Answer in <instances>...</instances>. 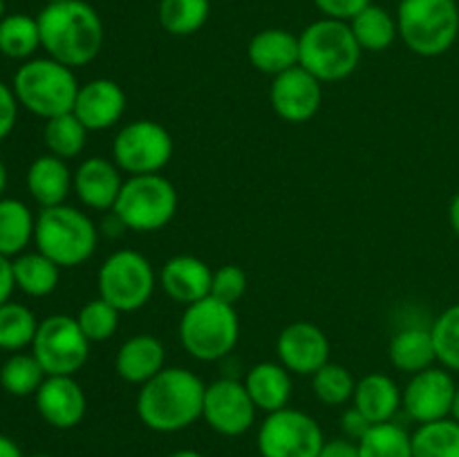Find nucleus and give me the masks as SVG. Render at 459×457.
I'll use <instances>...</instances> for the list:
<instances>
[{
	"mask_svg": "<svg viewBox=\"0 0 459 457\" xmlns=\"http://www.w3.org/2000/svg\"><path fill=\"white\" fill-rule=\"evenodd\" d=\"M350 27H352L359 47L366 49V52H385L399 36L397 16H393L388 9L375 3L359 12L350 21Z\"/></svg>",
	"mask_w": 459,
	"mask_h": 457,
	"instance_id": "nucleus-28",
	"label": "nucleus"
},
{
	"mask_svg": "<svg viewBox=\"0 0 459 457\" xmlns=\"http://www.w3.org/2000/svg\"><path fill=\"white\" fill-rule=\"evenodd\" d=\"M31 354L39 358L48 376H74L88 363L90 341L76 318L54 314L39 323Z\"/></svg>",
	"mask_w": 459,
	"mask_h": 457,
	"instance_id": "nucleus-11",
	"label": "nucleus"
},
{
	"mask_svg": "<svg viewBox=\"0 0 459 457\" xmlns=\"http://www.w3.org/2000/svg\"><path fill=\"white\" fill-rule=\"evenodd\" d=\"M255 403L251 401L245 384L236 379H218L206 385L202 419L211 430L224 437H240L254 426Z\"/></svg>",
	"mask_w": 459,
	"mask_h": 457,
	"instance_id": "nucleus-13",
	"label": "nucleus"
},
{
	"mask_svg": "<svg viewBox=\"0 0 459 457\" xmlns=\"http://www.w3.org/2000/svg\"><path fill=\"white\" fill-rule=\"evenodd\" d=\"M451 417L455 421H459V385L455 390V397H453V408H451Z\"/></svg>",
	"mask_w": 459,
	"mask_h": 457,
	"instance_id": "nucleus-49",
	"label": "nucleus"
},
{
	"mask_svg": "<svg viewBox=\"0 0 459 457\" xmlns=\"http://www.w3.org/2000/svg\"><path fill=\"white\" fill-rule=\"evenodd\" d=\"M178 204V191L164 175H130L121 186L112 215L130 231L155 233L170 224Z\"/></svg>",
	"mask_w": 459,
	"mask_h": 457,
	"instance_id": "nucleus-8",
	"label": "nucleus"
},
{
	"mask_svg": "<svg viewBox=\"0 0 459 457\" xmlns=\"http://www.w3.org/2000/svg\"><path fill=\"white\" fill-rule=\"evenodd\" d=\"M119 309L112 307L108 300L94 298L79 309L76 323H79L81 332L90 343H103V341L112 339L119 330Z\"/></svg>",
	"mask_w": 459,
	"mask_h": 457,
	"instance_id": "nucleus-38",
	"label": "nucleus"
},
{
	"mask_svg": "<svg viewBox=\"0 0 459 457\" xmlns=\"http://www.w3.org/2000/svg\"><path fill=\"white\" fill-rule=\"evenodd\" d=\"M278 363L300 376H314L325 363H330V341L325 332L307 321L290 323L278 334Z\"/></svg>",
	"mask_w": 459,
	"mask_h": 457,
	"instance_id": "nucleus-16",
	"label": "nucleus"
},
{
	"mask_svg": "<svg viewBox=\"0 0 459 457\" xmlns=\"http://www.w3.org/2000/svg\"><path fill=\"white\" fill-rule=\"evenodd\" d=\"M240 339V321L233 305L206 296L188 305L179 318L182 348L195 361L213 363L229 357Z\"/></svg>",
	"mask_w": 459,
	"mask_h": 457,
	"instance_id": "nucleus-4",
	"label": "nucleus"
},
{
	"mask_svg": "<svg viewBox=\"0 0 459 457\" xmlns=\"http://www.w3.org/2000/svg\"><path fill=\"white\" fill-rule=\"evenodd\" d=\"M160 285L170 300L188 307L211 296L213 272L195 255H173L161 267Z\"/></svg>",
	"mask_w": 459,
	"mask_h": 457,
	"instance_id": "nucleus-19",
	"label": "nucleus"
},
{
	"mask_svg": "<svg viewBox=\"0 0 459 457\" xmlns=\"http://www.w3.org/2000/svg\"><path fill=\"white\" fill-rule=\"evenodd\" d=\"M36 220L30 206L13 197H0V255H21L34 240Z\"/></svg>",
	"mask_w": 459,
	"mask_h": 457,
	"instance_id": "nucleus-27",
	"label": "nucleus"
},
{
	"mask_svg": "<svg viewBox=\"0 0 459 457\" xmlns=\"http://www.w3.org/2000/svg\"><path fill=\"white\" fill-rule=\"evenodd\" d=\"M30 457H52V455H30Z\"/></svg>",
	"mask_w": 459,
	"mask_h": 457,
	"instance_id": "nucleus-53",
	"label": "nucleus"
},
{
	"mask_svg": "<svg viewBox=\"0 0 459 457\" xmlns=\"http://www.w3.org/2000/svg\"><path fill=\"white\" fill-rule=\"evenodd\" d=\"M318 457H361L359 455V446L352 439H332L325 442L323 451L318 453Z\"/></svg>",
	"mask_w": 459,
	"mask_h": 457,
	"instance_id": "nucleus-44",
	"label": "nucleus"
},
{
	"mask_svg": "<svg viewBox=\"0 0 459 457\" xmlns=\"http://www.w3.org/2000/svg\"><path fill=\"white\" fill-rule=\"evenodd\" d=\"M354 388H357V381H354L352 372L339 363H325L312 376L314 394L318 401L327 403V406H343L354 397Z\"/></svg>",
	"mask_w": 459,
	"mask_h": 457,
	"instance_id": "nucleus-37",
	"label": "nucleus"
},
{
	"mask_svg": "<svg viewBox=\"0 0 459 457\" xmlns=\"http://www.w3.org/2000/svg\"><path fill=\"white\" fill-rule=\"evenodd\" d=\"M173 157V137L152 119L126 124L112 142V161L128 175L161 173Z\"/></svg>",
	"mask_w": 459,
	"mask_h": 457,
	"instance_id": "nucleus-12",
	"label": "nucleus"
},
{
	"mask_svg": "<svg viewBox=\"0 0 459 457\" xmlns=\"http://www.w3.org/2000/svg\"><path fill=\"white\" fill-rule=\"evenodd\" d=\"M273 112L287 124H305L314 119L323 103V83L305 67L296 65L273 76L269 90Z\"/></svg>",
	"mask_w": 459,
	"mask_h": 457,
	"instance_id": "nucleus-15",
	"label": "nucleus"
},
{
	"mask_svg": "<svg viewBox=\"0 0 459 457\" xmlns=\"http://www.w3.org/2000/svg\"><path fill=\"white\" fill-rule=\"evenodd\" d=\"M45 370L34 354H13L0 367V385L13 397L36 394L45 381Z\"/></svg>",
	"mask_w": 459,
	"mask_h": 457,
	"instance_id": "nucleus-36",
	"label": "nucleus"
},
{
	"mask_svg": "<svg viewBox=\"0 0 459 457\" xmlns=\"http://www.w3.org/2000/svg\"><path fill=\"white\" fill-rule=\"evenodd\" d=\"M39 321L34 312L21 303H4L0 305V349H16L27 348L34 343Z\"/></svg>",
	"mask_w": 459,
	"mask_h": 457,
	"instance_id": "nucleus-35",
	"label": "nucleus"
},
{
	"mask_svg": "<svg viewBox=\"0 0 459 457\" xmlns=\"http://www.w3.org/2000/svg\"><path fill=\"white\" fill-rule=\"evenodd\" d=\"M166 457H204V455H202V453H197V451H191V448H184V451H175V453H170V455H166Z\"/></svg>",
	"mask_w": 459,
	"mask_h": 457,
	"instance_id": "nucleus-48",
	"label": "nucleus"
},
{
	"mask_svg": "<svg viewBox=\"0 0 459 457\" xmlns=\"http://www.w3.org/2000/svg\"><path fill=\"white\" fill-rule=\"evenodd\" d=\"M48 3H67V0H48Z\"/></svg>",
	"mask_w": 459,
	"mask_h": 457,
	"instance_id": "nucleus-52",
	"label": "nucleus"
},
{
	"mask_svg": "<svg viewBox=\"0 0 459 457\" xmlns=\"http://www.w3.org/2000/svg\"><path fill=\"white\" fill-rule=\"evenodd\" d=\"M341 426H343V430H345V435H348L350 439H352V442H359V439L363 437V435L368 433V430H370V426H375V424H370V421L366 419V415H363V412H359L357 408H350V410H345L343 412V419H341Z\"/></svg>",
	"mask_w": 459,
	"mask_h": 457,
	"instance_id": "nucleus-43",
	"label": "nucleus"
},
{
	"mask_svg": "<svg viewBox=\"0 0 459 457\" xmlns=\"http://www.w3.org/2000/svg\"><path fill=\"white\" fill-rule=\"evenodd\" d=\"M314 4L325 18L350 22L359 12L372 4V0H314Z\"/></svg>",
	"mask_w": 459,
	"mask_h": 457,
	"instance_id": "nucleus-41",
	"label": "nucleus"
},
{
	"mask_svg": "<svg viewBox=\"0 0 459 457\" xmlns=\"http://www.w3.org/2000/svg\"><path fill=\"white\" fill-rule=\"evenodd\" d=\"M40 47L39 21L27 13H7L0 21V54L25 61Z\"/></svg>",
	"mask_w": 459,
	"mask_h": 457,
	"instance_id": "nucleus-32",
	"label": "nucleus"
},
{
	"mask_svg": "<svg viewBox=\"0 0 459 457\" xmlns=\"http://www.w3.org/2000/svg\"><path fill=\"white\" fill-rule=\"evenodd\" d=\"M34 397L39 415L58 430L79 426L88 410V397L74 376H45Z\"/></svg>",
	"mask_w": 459,
	"mask_h": 457,
	"instance_id": "nucleus-17",
	"label": "nucleus"
},
{
	"mask_svg": "<svg viewBox=\"0 0 459 457\" xmlns=\"http://www.w3.org/2000/svg\"><path fill=\"white\" fill-rule=\"evenodd\" d=\"M245 388L251 401L263 412H276L287 408L291 399V372L282 363H255L245 376Z\"/></svg>",
	"mask_w": 459,
	"mask_h": 457,
	"instance_id": "nucleus-25",
	"label": "nucleus"
},
{
	"mask_svg": "<svg viewBox=\"0 0 459 457\" xmlns=\"http://www.w3.org/2000/svg\"><path fill=\"white\" fill-rule=\"evenodd\" d=\"M397 27L399 39L417 56H442L459 36V7L455 0H402Z\"/></svg>",
	"mask_w": 459,
	"mask_h": 457,
	"instance_id": "nucleus-7",
	"label": "nucleus"
},
{
	"mask_svg": "<svg viewBox=\"0 0 459 457\" xmlns=\"http://www.w3.org/2000/svg\"><path fill=\"white\" fill-rule=\"evenodd\" d=\"M352 401L354 408L363 412L370 424H385V421H393L402 408V390L393 376L384 372H372L357 381Z\"/></svg>",
	"mask_w": 459,
	"mask_h": 457,
	"instance_id": "nucleus-24",
	"label": "nucleus"
},
{
	"mask_svg": "<svg viewBox=\"0 0 459 457\" xmlns=\"http://www.w3.org/2000/svg\"><path fill=\"white\" fill-rule=\"evenodd\" d=\"M4 186H7V168H4V164L0 161V197H3Z\"/></svg>",
	"mask_w": 459,
	"mask_h": 457,
	"instance_id": "nucleus-50",
	"label": "nucleus"
},
{
	"mask_svg": "<svg viewBox=\"0 0 459 457\" xmlns=\"http://www.w3.org/2000/svg\"><path fill=\"white\" fill-rule=\"evenodd\" d=\"M300 67L316 76L321 83L348 79L361 61V52L352 27L345 21L325 18L309 22L299 34Z\"/></svg>",
	"mask_w": 459,
	"mask_h": 457,
	"instance_id": "nucleus-3",
	"label": "nucleus"
},
{
	"mask_svg": "<svg viewBox=\"0 0 459 457\" xmlns=\"http://www.w3.org/2000/svg\"><path fill=\"white\" fill-rule=\"evenodd\" d=\"M388 357L397 370L408 372V375L433 367V363L437 361V352H435L430 327L408 325L399 330L390 341Z\"/></svg>",
	"mask_w": 459,
	"mask_h": 457,
	"instance_id": "nucleus-26",
	"label": "nucleus"
},
{
	"mask_svg": "<svg viewBox=\"0 0 459 457\" xmlns=\"http://www.w3.org/2000/svg\"><path fill=\"white\" fill-rule=\"evenodd\" d=\"M12 267L18 289L27 296H34V298L52 294L58 285V278H61V267L40 251L21 254L13 260Z\"/></svg>",
	"mask_w": 459,
	"mask_h": 457,
	"instance_id": "nucleus-29",
	"label": "nucleus"
},
{
	"mask_svg": "<svg viewBox=\"0 0 459 457\" xmlns=\"http://www.w3.org/2000/svg\"><path fill=\"white\" fill-rule=\"evenodd\" d=\"M34 242L40 254L54 260L58 267H79L97 251L99 231L88 213L74 206L58 204L40 209Z\"/></svg>",
	"mask_w": 459,
	"mask_h": 457,
	"instance_id": "nucleus-6",
	"label": "nucleus"
},
{
	"mask_svg": "<svg viewBox=\"0 0 459 457\" xmlns=\"http://www.w3.org/2000/svg\"><path fill=\"white\" fill-rule=\"evenodd\" d=\"M457 384L446 367H429L411 376L402 390V408L417 424L451 417Z\"/></svg>",
	"mask_w": 459,
	"mask_h": 457,
	"instance_id": "nucleus-14",
	"label": "nucleus"
},
{
	"mask_svg": "<svg viewBox=\"0 0 459 457\" xmlns=\"http://www.w3.org/2000/svg\"><path fill=\"white\" fill-rule=\"evenodd\" d=\"M211 0H160L157 18L164 31L173 36H191L206 25Z\"/></svg>",
	"mask_w": 459,
	"mask_h": 457,
	"instance_id": "nucleus-30",
	"label": "nucleus"
},
{
	"mask_svg": "<svg viewBox=\"0 0 459 457\" xmlns=\"http://www.w3.org/2000/svg\"><path fill=\"white\" fill-rule=\"evenodd\" d=\"M249 287L247 272L238 264H222L213 272V285H211V296L227 305H236L242 300Z\"/></svg>",
	"mask_w": 459,
	"mask_h": 457,
	"instance_id": "nucleus-40",
	"label": "nucleus"
},
{
	"mask_svg": "<svg viewBox=\"0 0 459 457\" xmlns=\"http://www.w3.org/2000/svg\"><path fill=\"white\" fill-rule=\"evenodd\" d=\"M74 188V173L65 160L56 155H40L27 168V191L40 209L65 204V197Z\"/></svg>",
	"mask_w": 459,
	"mask_h": 457,
	"instance_id": "nucleus-23",
	"label": "nucleus"
},
{
	"mask_svg": "<svg viewBox=\"0 0 459 457\" xmlns=\"http://www.w3.org/2000/svg\"><path fill=\"white\" fill-rule=\"evenodd\" d=\"M124 182L119 166L106 157H88L74 170L76 197L94 211L115 209Z\"/></svg>",
	"mask_w": 459,
	"mask_h": 457,
	"instance_id": "nucleus-20",
	"label": "nucleus"
},
{
	"mask_svg": "<svg viewBox=\"0 0 459 457\" xmlns=\"http://www.w3.org/2000/svg\"><path fill=\"white\" fill-rule=\"evenodd\" d=\"M448 220H451L453 231H455V236L459 237V193L453 197L451 206H448Z\"/></svg>",
	"mask_w": 459,
	"mask_h": 457,
	"instance_id": "nucleus-47",
	"label": "nucleus"
},
{
	"mask_svg": "<svg viewBox=\"0 0 459 457\" xmlns=\"http://www.w3.org/2000/svg\"><path fill=\"white\" fill-rule=\"evenodd\" d=\"M361 457H412V435L394 421L370 426L357 442Z\"/></svg>",
	"mask_w": 459,
	"mask_h": 457,
	"instance_id": "nucleus-34",
	"label": "nucleus"
},
{
	"mask_svg": "<svg viewBox=\"0 0 459 457\" xmlns=\"http://www.w3.org/2000/svg\"><path fill=\"white\" fill-rule=\"evenodd\" d=\"M40 47L67 67H83L99 56L106 40L101 16L85 0L48 3L36 16Z\"/></svg>",
	"mask_w": 459,
	"mask_h": 457,
	"instance_id": "nucleus-1",
	"label": "nucleus"
},
{
	"mask_svg": "<svg viewBox=\"0 0 459 457\" xmlns=\"http://www.w3.org/2000/svg\"><path fill=\"white\" fill-rule=\"evenodd\" d=\"M255 444L260 457H318L325 435L312 415L287 406L264 417Z\"/></svg>",
	"mask_w": 459,
	"mask_h": 457,
	"instance_id": "nucleus-10",
	"label": "nucleus"
},
{
	"mask_svg": "<svg viewBox=\"0 0 459 457\" xmlns=\"http://www.w3.org/2000/svg\"><path fill=\"white\" fill-rule=\"evenodd\" d=\"M0 457H22L21 448L7 435H0Z\"/></svg>",
	"mask_w": 459,
	"mask_h": 457,
	"instance_id": "nucleus-46",
	"label": "nucleus"
},
{
	"mask_svg": "<svg viewBox=\"0 0 459 457\" xmlns=\"http://www.w3.org/2000/svg\"><path fill=\"white\" fill-rule=\"evenodd\" d=\"M88 133L90 130L76 119L74 112H65V115L52 116V119L45 121L43 139L49 155L72 160V157L81 155V151L85 148Z\"/></svg>",
	"mask_w": 459,
	"mask_h": 457,
	"instance_id": "nucleus-33",
	"label": "nucleus"
},
{
	"mask_svg": "<svg viewBox=\"0 0 459 457\" xmlns=\"http://www.w3.org/2000/svg\"><path fill=\"white\" fill-rule=\"evenodd\" d=\"M247 56L260 74L278 76L291 67L300 65L299 36L287 30L269 27V30L258 31L249 40Z\"/></svg>",
	"mask_w": 459,
	"mask_h": 457,
	"instance_id": "nucleus-22",
	"label": "nucleus"
},
{
	"mask_svg": "<svg viewBox=\"0 0 459 457\" xmlns=\"http://www.w3.org/2000/svg\"><path fill=\"white\" fill-rule=\"evenodd\" d=\"M12 88L25 110L48 121L52 116L74 110L81 85L72 67L48 56L30 58L22 63L13 74Z\"/></svg>",
	"mask_w": 459,
	"mask_h": 457,
	"instance_id": "nucleus-5",
	"label": "nucleus"
},
{
	"mask_svg": "<svg viewBox=\"0 0 459 457\" xmlns=\"http://www.w3.org/2000/svg\"><path fill=\"white\" fill-rule=\"evenodd\" d=\"M18 106L21 103H18L16 94H13V88H9L7 83L0 81V142L12 134L18 119Z\"/></svg>",
	"mask_w": 459,
	"mask_h": 457,
	"instance_id": "nucleus-42",
	"label": "nucleus"
},
{
	"mask_svg": "<svg viewBox=\"0 0 459 457\" xmlns=\"http://www.w3.org/2000/svg\"><path fill=\"white\" fill-rule=\"evenodd\" d=\"M72 112L90 133L112 128L119 124L126 112L124 88L112 79L88 81L79 88Z\"/></svg>",
	"mask_w": 459,
	"mask_h": 457,
	"instance_id": "nucleus-18",
	"label": "nucleus"
},
{
	"mask_svg": "<svg viewBox=\"0 0 459 457\" xmlns=\"http://www.w3.org/2000/svg\"><path fill=\"white\" fill-rule=\"evenodd\" d=\"M7 16V7H4V0H0V21Z\"/></svg>",
	"mask_w": 459,
	"mask_h": 457,
	"instance_id": "nucleus-51",
	"label": "nucleus"
},
{
	"mask_svg": "<svg viewBox=\"0 0 459 457\" xmlns=\"http://www.w3.org/2000/svg\"><path fill=\"white\" fill-rule=\"evenodd\" d=\"M435 352L442 367L459 372V303L444 309L430 325Z\"/></svg>",
	"mask_w": 459,
	"mask_h": 457,
	"instance_id": "nucleus-39",
	"label": "nucleus"
},
{
	"mask_svg": "<svg viewBox=\"0 0 459 457\" xmlns=\"http://www.w3.org/2000/svg\"><path fill=\"white\" fill-rule=\"evenodd\" d=\"M204 381L186 367H164L142 385L137 415L155 433H178L202 419Z\"/></svg>",
	"mask_w": 459,
	"mask_h": 457,
	"instance_id": "nucleus-2",
	"label": "nucleus"
},
{
	"mask_svg": "<svg viewBox=\"0 0 459 457\" xmlns=\"http://www.w3.org/2000/svg\"><path fill=\"white\" fill-rule=\"evenodd\" d=\"M157 276L151 260L133 249H119L108 255L97 273L99 298L119 312H137L151 300Z\"/></svg>",
	"mask_w": 459,
	"mask_h": 457,
	"instance_id": "nucleus-9",
	"label": "nucleus"
},
{
	"mask_svg": "<svg viewBox=\"0 0 459 457\" xmlns=\"http://www.w3.org/2000/svg\"><path fill=\"white\" fill-rule=\"evenodd\" d=\"M412 457H459V421L446 417L420 424L412 433Z\"/></svg>",
	"mask_w": 459,
	"mask_h": 457,
	"instance_id": "nucleus-31",
	"label": "nucleus"
},
{
	"mask_svg": "<svg viewBox=\"0 0 459 457\" xmlns=\"http://www.w3.org/2000/svg\"><path fill=\"white\" fill-rule=\"evenodd\" d=\"M13 289H16V280H13L12 260L0 255V305L9 303Z\"/></svg>",
	"mask_w": 459,
	"mask_h": 457,
	"instance_id": "nucleus-45",
	"label": "nucleus"
},
{
	"mask_svg": "<svg viewBox=\"0 0 459 457\" xmlns=\"http://www.w3.org/2000/svg\"><path fill=\"white\" fill-rule=\"evenodd\" d=\"M166 349L157 336L134 334L121 343L115 357V372L128 384L143 385L164 370Z\"/></svg>",
	"mask_w": 459,
	"mask_h": 457,
	"instance_id": "nucleus-21",
	"label": "nucleus"
}]
</instances>
